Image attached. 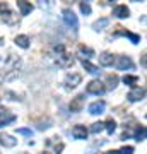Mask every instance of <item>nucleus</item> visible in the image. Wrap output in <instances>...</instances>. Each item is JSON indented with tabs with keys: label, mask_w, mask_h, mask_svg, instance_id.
Listing matches in <instances>:
<instances>
[{
	"label": "nucleus",
	"mask_w": 147,
	"mask_h": 154,
	"mask_svg": "<svg viewBox=\"0 0 147 154\" xmlns=\"http://www.w3.org/2000/svg\"><path fill=\"white\" fill-rule=\"evenodd\" d=\"M17 134H21V135H27V137H31V135H33V130H31V128H17Z\"/></svg>",
	"instance_id": "c85d7f7f"
},
{
	"label": "nucleus",
	"mask_w": 147,
	"mask_h": 154,
	"mask_svg": "<svg viewBox=\"0 0 147 154\" xmlns=\"http://www.w3.org/2000/svg\"><path fill=\"white\" fill-rule=\"evenodd\" d=\"M81 82H82L81 74H67V77H65V88L67 89H75Z\"/></svg>",
	"instance_id": "1a4fd4ad"
},
{
	"label": "nucleus",
	"mask_w": 147,
	"mask_h": 154,
	"mask_svg": "<svg viewBox=\"0 0 147 154\" xmlns=\"http://www.w3.org/2000/svg\"><path fill=\"white\" fill-rule=\"evenodd\" d=\"M86 154H96V152H94V151H89V152H86Z\"/></svg>",
	"instance_id": "473e14b6"
},
{
	"label": "nucleus",
	"mask_w": 147,
	"mask_h": 154,
	"mask_svg": "<svg viewBox=\"0 0 147 154\" xmlns=\"http://www.w3.org/2000/svg\"><path fill=\"white\" fill-rule=\"evenodd\" d=\"M2 43H4V39H2V38H0V45H2Z\"/></svg>",
	"instance_id": "72a5a7b5"
},
{
	"label": "nucleus",
	"mask_w": 147,
	"mask_h": 154,
	"mask_svg": "<svg viewBox=\"0 0 147 154\" xmlns=\"http://www.w3.org/2000/svg\"><path fill=\"white\" fill-rule=\"evenodd\" d=\"M81 11H82V14L89 16V14H91V5H89L87 2H81Z\"/></svg>",
	"instance_id": "a878e982"
},
{
	"label": "nucleus",
	"mask_w": 147,
	"mask_h": 154,
	"mask_svg": "<svg viewBox=\"0 0 147 154\" xmlns=\"http://www.w3.org/2000/svg\"><path fill=\"white\" fill-rule=\"evenodd\" d=\"M21 154H27V152H21Z\"/></svg>",
	"instance_id": "c9c22d12"
},
{
	"label": "nucleus",
	"mask_w": 147,
	"mask_h": 154,
	"mask_svg": "<svg viewBox=\"0 0 147 154\" xmlns=\"http://www.w3.org/2000/svg\"><path fill=\"white\" fill-rule=\"evenodd\" d=\"M118 154H133V147L132 146H125V147H121L120 151H116Z\"/></svg>",
	"instance_id": "cd10ccee"
},
{
	"label": "nucleus",
	"mask_w": 147,
	"mask_h": 154,
	"mask_svg": "<svg viewBox=\"0 0 147 154\" xmlns=\"http://www.w3.org/2000/svg\"><path fill=\"white\" fill-rule=\"evenodd\" d=\"M104 108H106L104 101H94L89 105V113L91 115H101V113H104Z\"/></svg>",
	"instance_id": "9d476101"
},
{
	"label": "nucleus",
	"mask_w": 147,
	"mask_h": 154,
	"mask_svg": "<svg viewBox=\"0 0 147 154\" xmlns=\"http://www.w3.org/2000/svg\"><path fill=\"white\" fill-rule=\"evenodd\" d=\"M109 26V19L108 17H103V19H99V21H96L93 24V29L94 31H103L104 28H108Z\"/></svg>",
	"instance_id": "6ab92c4d"
},
{
	"label": "nucleus",
	"mask_w": 147,
	"mask_h": 154,
	"mask_svg": "<svg viewBox=\"0 0 147 154\" xmlns=\"http://www.w3.org/2000/svg\"><path fill=\"white\" fill-rule=\"evenodd\" d=\"M128 101L130 103H137V101H142V99L145 98V89L144 88H139V86H135V88H132V91L128 93Z\"/></svg>",
	"instance_id": "0eeeda50"
},
{
	"label": "nucleus",
	"mask_w": 147,
	"mask_h": 154,
	"mask_svg": "<svg viewBox=\"0 0 147 154\" xmlns=\"http://www.w3.org/2000/svg\"><path fill=\"white\" fill-rule=\"evenodd\" d=\"M104 91H106V86H104L101 81H91V82H87V86H86V93H89V94L99 96V94H103Z\"/></svg>",
	"instance_id": "423d86ee"
},
{
	"label": "nucleus",
	"mask_w": 147,
	"mask_h": 154,
	"mask_svg": "<svg viewBox=\"0 0 147 154\" xmlns=\"http://www.w3.org/2000/svg\"><path fill=\"white\" fill-rule=\"evenodd\" d=\"M50 58L55 60V63L58 67H62V69H69V67H72L74 62H75L74 57L67 51L63 45H55L53 48H51V51H50Z\"/></svg>",
	"instance_id": "f03ea898"
},
{
	"label": "nucleus",
	"mask_w": 147,
	"mask_h": 154,
	"mask_svg": "<svg viewBox=\"0 0 147 154\" xmlns=\"http://www.w3.org/2000/svg\"><path fill=\"white\" fill-rule=\"evenodd\" d=\"M84 103H86V98H84V94H79V96H75V98L70 101L69 108H70L72 113H79V111L84 110Z\"/></svg>",
	"instance_id": "6e6552de"
},
{
	"label": "nucleus",
	"mask_w": 147,
	"mask_h": 154,
	"mask_svg": "<svg viewBox=\"0 0 147 154\" xmlns=\"http://www.w3.org/2000/svg\"><path fill=\"white\" fill-rule=\"evenodd\" d=\"M0 60H2V58H0ZM0 84H2V79H0Z\"/></svg>",
	"instance_id": "f704fd0d"
},
{
	"label": "nucleus",
	"mask_w": 147,
	"mask_h": 154,
	"mask_svg": "<svg viewBox=\"0 0 147 154\" xmlns=\"http://www.w3.org/2000/svg\"><path fill=\"white\" fill-rule=\"evenodd\" d=\"M7 123H4V122H0V128H2V127H5Z\"/></svg>",
	"instance_id": "2f4dec72"
},
{
	"label": "nucleus",
	"mask_w": 147,
	"mask_h": 154,
	"mask_svg": "<svg viewBox=\"0 0 147 154\" xmlns=\"http://www.w3.org/2000/svg\"><path fill=\"white\" fill-rule=\"evenodd\" d=\"M104 128L108 130V134H113V132H115V128H116V122H115V120L104 122Z\"/></svg>",
	"instance_id": "b1692460"
},
{
	"label": "nucleus",
	"mask_w": 147,
	"mask_h": 154,
	"mask_svg": "<svg viewBox=\"0 0 147 154\" xmlns=\"http://www.w3.org/2000/svg\"><path fill=\"white\" fill-rule=\"evenodd\" d=\"M82 67H84L89 74H93V75H99V69L96 65H93L89 60H82Z\"/></svg>",
	"instance_id": "aec40b11"
},
{
	"label": "nucleus",
	"mask_w": 147,
	"mask_h": 154,
	"mask_svg": "<svg viewBox=\"0 0 147 154\" xmlns=\"http://www.w3.org/2000/svg\"><path fill=\"white\" fill-rule=\"evenodd\" d=\"M115 67L118 69V70H133V62H132L130 57H115Z\"/></svg>",
	"instance_id": "39448f33"
},
{
	"label": "nucleus",
	"mask_w": 147,
	"mask_h": 154,
	"mask_svg": "<svg viewBox=\"0 0 147 154\" xmlns=\"http://www.w3.org/2000/svg\"><path fill=\"white\" fill-rule=\"evenodd\" d=\"M118 34H125L127 38H130V41L133 45H137L139 41H140V36L139 34H133V33H128V31H118Z\"/></svg>",
	"instance_id": "5701e85b"
},
{
	"label": "nucleus",
	"mask_w": 147,
	"mask_h": 154,
	"mask_svg": "<svg viewBox=\"0 0 147 154\" xmlns=\"http://www.w3.org/2000/svg\"><path fill=\"white\" fill-rule=\"evenodd\" d=\"M113 16L118 17V19H125V17L130 16V11H128V7L127 5H116L113 9Z\"/></svg>",
	"instance_id": "2eb2a0df"
},
{
	"label": "nucleus",
	"mask_w": 147,
	"mask_h": 154,
	"mask_svg": "<svg viewBox=\"0 0 147 154\" xmlns=\"http://www.w3.org/2000/svg\"><path fill=\"white\" fill-rule=\"evenodd\" d=\"M0 144H2L4 147H16L17 139H14L12 135H9V134H2V135H0Z\"/></svg>",
	"instance_id": "4468645a"
},
{
	"label": "nucleus",
	"mask_w": 147,
	"mask_h": 154,
	"mask_svg": "<svg viewBox=\"0 0 147 154\" xmlns=\"http://www.w3.org/2000/svg\"><path fill=\"white\" fill-rule=\"evenodd\" d=\"M0 16H2V21L5 22V24H11V26L12 24H17V21H19L17 14L7 5L5 2H0Z\"/></svg>",
	"instance_id": "7ed1b4c3"
},
{
	"label": "nucleus",
	"mask_w": 147,
	"mask_h": 154,
	"mask_svg": "<svg viewBox=\"0 0 147 154\" xmlns=\"http://www.w3.org/2000/svg\"><path fill=\"white\" fill-rule=\"evenodd\" d=\"M63 147H65V146H63L62 142H58L57 146H55V152H57V154H60L62 151H63Z\"/></svg>",
	"instance_id": "c756f323"
},
{
	"label": "nucleus",
	"mask_w": 147,
	"mask_h": 154,
	"mask_svg": "<svg viewBox=\"0 0 147 154\" xmlns=\"http://www.w3.org/2000/svg\"><path fill=\"white\" fill-rule=\"evenodd\" d=\"M104 154H118L116 151H108V152H104Z\"/></svg>",
	"instance_id": "7c9ffc66"
},
{
	"label": "nucleus",
	"mask_w": 147,
	"mask_h": 154,
	"mask_svg": "<svg viewBox=\"0 0 147 154\" xmlns=\"http://www.w3.org/2000/svg\"><path fill=\"white\" fill-rule=\"evenodd\" d=\"M108 82H109V89L116 88V82H118V77L116 75H108Z\"/></svg>",
	"instance_id": "bb28decb"
},
{
	"label": "nucleus",
	"mask_w": 147,
	"mask_h": 154,
	"mask_svg": "<svg viewBox=\"0 0 147 154\" xmlns=\"http://www.w3.org/2000/svg\"><path fill=\"white\" fill-rule=\"evenodd\" d=\"M17 9L21 11V16H27V14H31V11H33L34 7L31 2H26V0H17Z\"/></svg>",
	"instance_id": "f8f14e48"
},
{
	"label": "nucleus",
	"mask_w": 147,
	"mask_h": 154,
	"mask_svg": "<svg viewBox=\"0 0 147 154\" xmlns=\"http://www.w3.org/2000/svg\"><path fill=\"white\" fill-rule=\"evenodd\" d=\"M79 53H81V55L84 57L82 60H86V58L89 60V58H93V57L96 55L93 48H89V46H84V45H81V46H79Z\"/></svg>",
	"instance_id": "f3484780"
},
{
	"label": "nucleus",
	"mask_w": 147,
	"mask_h": 154,
	"mask_svg": "<svg viewBox=\"0 0 147 154\" xmlns=\"http://www.w3.org/2000/svg\"><path fill=\"white\" fill-rule=\"evenodd\" d=\"M22 62L19 57L16 55H9L5 60H0V79L2 81H12L14 77L19 75Z\"/></svg>",
	"instance_id": "f257e3e1"
},
{
	"label": "nucleus",
	"mask_w": 147,
	"mask_h": 154,
	"mask_svg": "<svg viewBox=\"0 0 147 154\" xmlns=\"http://www.w3.org/2000/svg\"><path fill=\"white\" fill-rule=\"evenodd\" d=\"M62 19H63V22H65L72 31H77V28H79V19H77V16L74 14L72 9H63L62 11Z\"/></svg>",
	"instance_id": "20e7f679"
},
{
	"label": "nucleus",
	"mask_w": 147,
	"mask_h": 154,
	"mask_svg": "<svg viewBox=\"0 0 147 154\" xmlns=\"http://www.w3.org/2000/svg\"><path fill=\"white\" fill-rule=\"evenodd\" d=\"M16 45L17 46H21V48H29V36H26V34H19V36H16Z\"/></svg>",
	"instance_id": "a211bd4d"
},
{
	"label": "nucleus",
	"mask_w": 147,
	"mask_h": 154,
	"mask_svg": "<svg viewBox=\"0 0 147 154\" xmlns=\"http://www.w3.org/2000/svg\"><path fill=\"white\" fill-rule=\"evenodd\" d=\"M135 140H139V142L145 140V127H140V128L137 130V134H135Z\"/></svg>",
	"instance_id": "393cba45"
},
{
	"label": "nucleus",
	"mask_w": 147,
	"mask_h": 154,
	"mask_svg": "<svg viewBox=\"0 0 147 154\" xmlns=\"http://www.w3.org/2000/svg\"><path fill=\"white\" fill-rule=\"evenodd\" d=\"M123 82H125L127 86H132V88H135V84L139 82V77H137V75H130V74H127V75L123 77Z\"/></svg>",
	"instance_id": "4be33fe9"
},
{
	"label": "nucleus",
	"mask_w": 147,
	"mask_h": 154,
	"mask_svg": "<svg viewBox=\"0 0 147 154\" xmlns=\"http://www.w3.org/2000/svg\"><path fill=\"white\" fill-rule=\"evenodd\" d=\"M46 154H48V152H46Z\"/></svg>",
	"instance_id": "e433bc0d"
},
{
	"label": "nucleus",
	"mask_w": 147,
	"mask_h": 154,
	"mask_svg": "<svg viewBox=\"0 0 147 154\" xmlns=\"http://www.w3.org/2000/svg\"><path fill=\"white\" fill-rule=\"evenodd\" d=\"M103 130H104V122H96V123H93V125L89 127V130H87V132L99 134V132H103Z\"/></svg>",
	"instance_id": "412c9836"
},
{
	"label": "nucleus",
	"mask_w": 147,
	"mask_h": 154,
	"mask_svg": "<svg viewBox=\"0 0 147 154\" xmlns=\"http://www.w3.org/2000/svg\"><path fill=\"white\" fill-rule=\"evenodd\" d=\"M14 120H16V115H12L5 106H0V122H4V123L9 125V123H12Z\"/></svg>",
	"instance_id": "ddd939ff"
},
{
	"label": "nucleus",
	"mask_w": 147,
	"mask_h": 154,
	"mask_svg": "<svg viewBox=\"0 0 147 154\" xmlns=\"http://www.w3.org/2000/svg\"><path fill=\"white\" fill-rule=\"evenodd\" d=\"M87 128L84 125H75L74 128H72V135L77 139V140H84V139H87Z\"/></svg>",
	"instance_id": "9b49d317"
},
{
	"label": "nucleus",
	"mask_w": 147,
	"mask_h": 154,
	"mask_svg": "<svg viewBox=\"0 0 147 154\" xmlns=\"http://www.w3.org/2000/svg\"><path fill=\"white\" fill-rule=\"evenodd\" d=\"M99 58V63L103 67H109V65H113V62H115V57L109 53V51H103L101 55L98 57Z\"/></svg>",
	"instance_id": "dca6fc26"
}]
</instances>
